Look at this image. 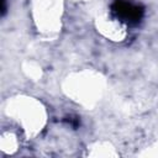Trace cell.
I'll return each mask as SVG.
<instances>
[{"label": "cell", "mask_w": 158, "mask_h": 158, "mask_svg": "<svg viewBox=\"0 0 158 158\" xmlns=\"http://www.w3.org/2000/svg\"><path fill=\"white\" fill-rule=\"evenodd\" d=\"M111 10L116 19L128 25L138 23L143 16V7L128 0H115Z\"/></svg>", "instance_id": "obj_1"}]
</instances>
